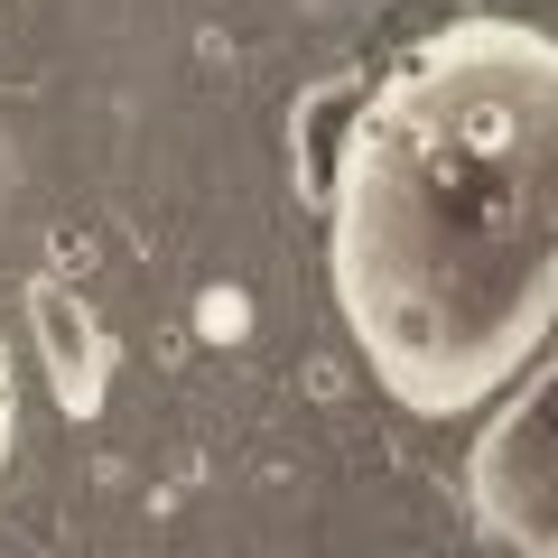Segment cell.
<instances>
[{"mask_svg":"<svg viewBox=\"0 0 558 558\" xmlns=\"http://www.w3.org/2000/svg\"><path fill=\"white\" fill-rule=\"evenodd\" d=\"M326 279L418 418L494 400L558 336V38L457 20L354 102L326 168Z\"/></svg>","mask_w":558,"mask_h":558,"instance_id":"cell-1","label":"cell"},{"mask_svg":"<svg viewBox=\"0 0 558 558\" xmlns=\"http://www.w3.org/2000/svg\"><path fill=\"white\" fill-rule=\"evenodd\" d=\"M465 494H475L484 531L521 558H558V354L531 363L502 418L465 457Z\"/></svg>","mask_w":558,"mask_h":558,"instance_id":"cell-2","label":"cell"},{"mask_svg":"<svg viewBox=\"0 0 558 558\" xmlns=\"http://www.w3.org/2000/svg\"><path fill=\"white\" fill-rule=\"evenodd\" d=\"M28 317H38V344H47V373H57V400H65V410H102L112 344H102L94 307H84L65 279H38V289H28Z\"/></svg>","mask_w":558,"mask_h":558,"instance_id":"cell-3","label":"cell"},{"mask_svg":"<svg viewBox=\"0 0 558 558\" xmlns=\"http://www.w3.org/2000/svg\"><path fill=\"white\" fill-rule=\"evenodd\" d=\"M10 438H20V381H10V354H0V465H10Z\"/></svg>","mask_w":558,"mask_h":558,"instance_id":"cell-4","label":"cell"}]
</instances>
